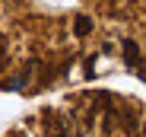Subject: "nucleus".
Returning <instances> with one entry per match:
<instances>
[{
	"mask_svg": "<svg viewBox=\"0 0 146 137\" xmlns=\"http://www.w3.org/2000/svg\"><path fill=\"white\" fill-rule=\"evenodd\" d=\"M121 48H124V61H127L130 67H140V45H137L133 38H124Z\"/></svg>",
	"mask_w": 146,
	"mask_h": 137,
	"instance_id": "f257e3e1",
	"label": "nucleus"
},
{
	"mask_svg": "<svg viewBox=\"0 0 146 137\" xmlns=\"http://www.w3.org/2000/svg\"><path fill=\"white\" fill-rule=\"evenodd\" d=\"M89 32H92V19H89V16H76V35L86 38Z\"/></svg>",
	"mask_w": 146,
	"mask_h": 137,
	"instance_id": "f03ea898",
	"label": "nucleus"
},
{
	"mask_svg": "<svg viewBox=\"0 0 146 137\" xmlns=\"http://www.w3.org/2000/svg\"><path fill=\"white\" fill-rule=\"evenodd\" d=\"M102 128H105V134H111V131L117 128V115H114V112H111V108L105 112V124H102Z\"/></svg>",
	"mask_w": 146,
	"mask_h": 137,
	"instance_id": "7ed1b4c3",
	"label": "nucleus"
},
{
	"mask_svg": "<svg viewBox=\"0 0 146 137\" xmlns=\"http://www.w3.org/2000/svg\"><path fill=\"white\" fill-rule=\"evenodd\" d=\"M3 54H7V38L0 35V57H3Z\"/></svg>",
	"mask_w": 146,
	"mask_h": 137,
	"instance_id": "20e7f679",
	"label": "nucleus"
},
{
	"mask_svg": "<svg viewBox=\"0 0 146 137\" xmlns=\"http://www.w3.org/2000/svg\"><path fill=\"white\" fill-rule=\"evenodd\" d=\"M133 137H140V134H133Z\"/></svg>",
	"mask_w": 146,
	"mask_h": 137,
	"instance_id": "39448f33",
	"label": "nucleus"
}]
</instances>
